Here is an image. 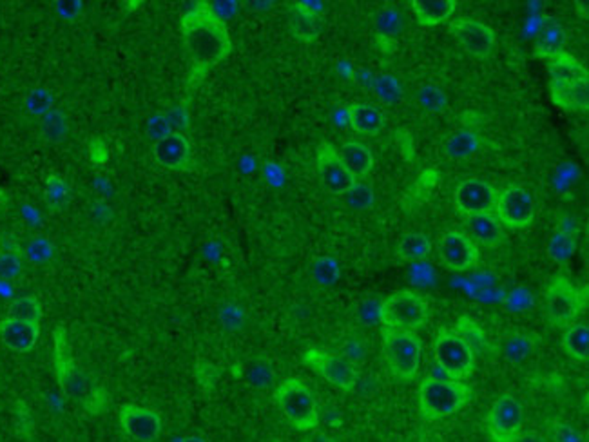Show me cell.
I'll list each match as a JSON object with an SVG mask.
<instances>
[{
    "label": "cell",
    "instance_id": "34",
    "mask_svg": "<svg viewBox=\"0 0 589 442\" xmlns=\"http://www.w3.org/2000/svg\"><path fill=\"white\" fill-rule=\"evenodd\" d=\"M455 332H459L462 335V339L471 346L473 352H480V350H484L488 346V339H486L482 328H479V324L475 321H471L468 315L461 317L457 321V330Z\"/></svg>",
    "mask_w": 589,
    "mask_h": 442
},
{
    "label": "cell",
    "instance_id": "15",
    "mask_svg": "<svg viewBox=\"0 0 589 442\" xmlns=\"http://www.w3.org/2000/svg\"><path fill=\"white\" fill-rule=\"evenodd\" d=\"M316 167L319 182L330 194L345 196L357 183V180L341 162L337 149L328 142H321L318 146Z\"/></svg>",
    "mask_w": 589,
    "mask_h": 442
},
{
    "label": "cell",
    "instance_id": "19",
    "mask_svg": "<svg viewBox=\"0 0 589 442\" xmlns=\"http://www.w3.org/2000/svg\"><path fill=\"white\" fill-rule=\"evenodd\" d=\"M41 337V324L39 323H26L17 319H3L0 321V341L5 343L6 348L28 353L35 348Z\"/></svg>",
    "mask_w": 589,
    "mask_h": 442
},
{
    "label": "cell",
    "instance_id": "33",
    "mask_svg": "<svg viewBox=\"0 0 589 442\" xmlns=\"http://www.w3.org/2000/svg\"><path fill=\"white\" fill-rule=\"evenodd\" d=\"M66 133H68V120L61 109H52L48 115H44L43 135L46 140L61 142L64 140Z\"/></svg>",
    "mask_w": 589,
    "mask_h": 442
},
{
    "label": "cell",
    "instance_id": "42",
    "mask_svg": "<svg viewBox=\"0 0 589 442\" xmlns=\"http://www.w3.org/2000/svg\"><path fill=\"white\" fill-rule=\"evenodd\" d=\"M365 341V339H363ZM361 339H348L343 348H341V355L350 361L357 370L361 368V364L366 359V344Z\"/></svg>",
    "mask_w": 589,
    "mask_h": 442
},
{
    "label": "cell",
    "instance_id": "36",
    "mask_svg": "<svg viewBox=\"0 0 589 442\" xmlns=\"http://www.w3.org/2000/svg\"><path fill=\"white\" fill-rule=\"evenodd\" d=\"M23 272L21 250L0 252V281H14Z\"/></svg>",
    "mask_w": 589,
    "mask_h": 442
},
{
    "label": "cell",
    "instance_id": "14",
    "mask_svg": "<svg viewBox=\"0 0 589 442\" xmlns=\"http://www.w3.org/2000/svg\"><path fill=\"white\" fill-rule=\"evenodd\" d=\"M437 256L451 272H468L479 265V247L466 232L448 230L437 241Z\"/></svg>",
    "mask_w": 589,
    "mask_h": 442
},
{
    "label": "cell",
    "instance_id": "27",
    "mask_svg": "<svg viewBox=\"0 0 589 442\" xmlns=\"http://www.w3.org/2000/svg\"><path fill=\"white\" fill-rule=\"evenodd\" d=\"M538 344V337L527 332H515L508 335L500 344V353L511 364H520L529 359Z\"/></svg>",
    "mask_w": 589,
    "mask_h": 442
},
{
    "label": "cell",
    "instance_id": "20",
    "mask_svg": "<svg viewBox=\"0 0 589 442\" xmlns=\"http://www.w3.org/2000/svg\"><path fill=\"white\" fill-rule=\"evenodd\" d=\"M468 236L477 247L484 249H497L504 243V227L500 225L495 212L473 214L464 218Z\"/></svg>",
    "mask_w": 589,
    "mask_h": 442
},
{
    "label": "cell",
    "instance_id": "12",
    "mask_svg": "<svg viewBox=\"0 0 589 442\" xmlns=\"http://www.w3.org/2000/svg\"><path fill=\"white\" fill-rule=\"evenodd\" d=\"M495 216L499 218L500 225L509 230L529 227L535 220L533 196L520 185H509L502 189L497 196Z\"/></svg>",
    "mask_w": 589,
    "mask_h": 442
},
{
    "label": "cell",
    "instance_id": "48",
    "mask_svg": "<svg viewBox=\"0 0 589 442\" xmlns=\"http://www.w3.org/2000/svg\"><path fill=\"white\" fill-rule=\"evenodd\" d=\"M178 442H205V438H202V437H198V435H189V437L180 438Z\"/></svg>",
    "mask_w": 589,
    "mask_h": 442
},
{
    "label": "cell",
    "instance_id": "47",
    "mask_svg": "<svg viewBox=\"0 0 589 442\" xmlns=\"http://www.w3.org/2000/svg\"><path fill=\"white\" fill-rule=\"evenodd\" d=\"M303 442H337L336 438H332V437H328L327 433H323V431H312L309 437H305L303 438Z\"/></svg>",
    "mask_w": 589,
    "mask_h": 442
},
{
    "label": "cell",
    "instance_id": "25",
    "mask_svg": "<svg viewBox=\"0 0 589 442\" xmlns=\"http://www.w3.org/2000/svg\"><path fill=\"white\" fill-rule=\"evenodd\" d=\"M339 153V158L341 162L345 164V167L352 173V176L356 180L359 178H365L372 167H374V155L372 151L361 144V142H354V140H348L341 146V149L337 151Z\"/></svg>",
    "mask_w": 589,
    "mask_h": 442
},
{
    "label": "cell",
    "instance_id": "26",
    "mask_svg": "<svg viewBox=\"0 0 589 442\" xmlns=\"http://www.w3.org/2000/svg\"><path fill=\"white\" fill-rule=\"evenodd\" d=\"M562 350L565 355L576 362H585L589 357V328L585 323L575 321L565 326L562 334Z\"/></svg>",
    "mask_w": 589,
    "mask_h": 442
},
{
    "label": "cell",
    "instance_id": "40",
    "mask_svg": "<svg viewBox=\"0 0 589 442\" xmlns=\"http://www.w3.org/2000/svg\"><path fill=\"white\" fill-rule=\"evenodd\" d=\"M417 99L423 104V108H426L432 113H439L446 108V95L439 88H433V86L423 88L419 91Z\"/></svg>",
    "mask_w": 589,
    "mask_h": 442
},
{
    "label": "cell",
    "instance_id": "37",
    "mask_svg": "<svg viewBox=\"0 0 589 442\" xmlns=\"http://www.w3.org/2000/svg\"><path fill=\"white\" fill-rule=\"evenodd\" d=\"M26 109L32 113V115H35V117H44V115H48L52 109H53V104H55V100H53V95L48 91V89H43V88H39V89H33L28 97H26Z\"/></svg>",
    "mask_w": 589,
    "mask_h": 442
},
{
    "label": "cell",
    "instance_id": "32",
    "mask_svg": "<svg viewBox=\"0 0 589 442\" xmlns=\"http://www.w3.org/2000/svg\"><path fill=\"white\" fill-rule=\"evenodd\" d=\"M44 200L52 211H62L68 207L71 200V191L70 185L66 183L64 178L52 174L46 180V191H44Z\"/></svg>",
    "mask_w": 589,
    "mask_h": 442
},
{
    "label": "cell",
    "instance_id": "16",
    "mask_svg": "<svg viewBox=\"0 0 589 442\" xmlns=\"http://www.w3.org/2000/svg\"><path fill=\"white\" fill-rule=\"evenodd\" d=\"M122 431L137 442H155L162 433V417L157 409L138 404H124L119 409Z\"/></svg>",
    "mask_w": 589,
    "mask_h": 442
},
{
    "label": "cell",
    "instance_id": "10",
    "mask_svg": "<svg viewBox=\"0 0 589 442\" xmlns=\"http://www.w3.org/2000/svg\"><path fill=\"white\" fill-rule=\"evenodd\" d=\"M301 362L341 391H354L357 386L359 370L341 353L323 348H309L301 355Z\"/></svg>",
    "mask_w": 589,
    "mask_h": 442
},
{
    "label": "cell",
    "instance_id": "29",
    "mask_svg": "<svg viewBox=\"0 0 589 442\" xmlns=\"http://www.w3.org/2000/svg\"><path fill=\"white\" fill-rule=\"evenodd\" d=\"M575 252H576V234H575V230L565 229V227H558L555 230V234L551 236L549 243H547L549 258L558 265H565L573 258Z\"/></svg>",
    "mask_w": 589,
    "mask_h": 442
},
{
    "label": "cell",
    "instance_id": "41",
    "mask_svg": "<svg viewBox=\"0 0 589 442\" xmlns=\"http://www.w3.org/2000/svg\"><path fill=\"white\" fill-rule=\"evenodd\" d=\"M345 196L350 202V205L356 207V209H359V211L368 209L374 203V191L368 185H363L359 182Z\"/></svg>",
    "mask_w": 589,
    "mask_h": 442
},
{
    "label": "cell",
    "instance_id": "21",
    "mask_svg": "<svg viewBox=\"0 0 589 442\" xmlns=\"http://www.w3.org/2000/svg\"><path fill=\"white\" fill-rule=\"evenodd\" d=\"M567 46V33L555 19H544L535 37L533 57L547 61L558 53H564Z\"/></svg>",
    "mask_w": 589,
    "mask_h": 442
},
{
    "label": "cell",
    "instance_id": "24",
    "mask_svg": "<svg viewBox=\"0 0 589 442\" xmlns=\"http://www.w3.org/2000/svg\"><path fill=\"white\" fill-rule=\"evenodd\" d=\"M455 0H413L412 10L421 26H437L448 23L455 14Z\"/></svg>",
    "mask_w": 589,
    "mask_h": 442
},
{
    "label": "cell",
    "instance_id": "7",
    "mask_svg": "<svg viewBox=\"0 0 589 442\" xmlns=\"http://www.w3.org/2000/svg\"><path fill=\"white\" fill-rule=\"evenodd\" d=\"M587 305V288L573 285L564 276H555L544 290V314L549 324L565 328L573 324Z\"/></svg>",
    "mask_w": 589,
    "mask_h": 442
},
{
    "label": "cell",
    "instance_id": "35",
    "mask_svg": "<svg viewBox=\"0 0 589 442\" xmlns=\"http://www.w3.org/2000/svg\"><path fill=\"white\" fill-rule=\"evenodd\" d=\"M312 276L319 285L330 287L339 279V265L334 258L321 256L312 265Z\"/></svg>",
    "mask_w": 589,
    "mask_h": 442
},
{
    "label": "cell",
    "instance_id": "22",
    "mask_svg": "<svg viewBox=\"0 0 589 442\" xmlns=\"http://www.w3.org/2000/svg\"><path fill=\"white\" fill-rule=\"evenodd\" d=\"M347 115H348L350 127L356 133L365 135V136H375L386 126V118H385L383 111L374 104H365V102L352 104L347 109Z\"/></svg>",
    "mask_w": 589,
    "mask_h": 442
},
{
    "label": "cell",
    "instance_id": "44",
    "mask_svg": "<svg viewBox=\"0 0 589 442\" xmlns=\"http://www.w3.org/2000/svg\"><path fill=\"white\" fill-rule=\"evenodd\" d=\"M377 91H379L381 99L388 104H395L401 99V89L394 77H381L377 80Z\"/></svg>",
    "mask_w": 589,
    "mask_h": 442
},
{
    "label": "cell",
    "instance_id": "45",
    "mask_svg": "<svg viewBox=\"0 0 589 442\" xmlns=\"http://www.w3.org/2000/svg\"><path fill=\"white\" fill-rule=\"evenodd\" d=\"M377 30L379 32H383V33H397V30H399V26H401V19H399V15L394 12V10H385V12H381L379 15H377Z\"/></svg>",
    "mask_w": 589,
    "mask_h": 442
},
{
    "label": "cell",
    "instance_id": "2",
    "mask_svg": "<svg viewBox=\"0 0 589 442\" xmlns=\"http://www.w3.org/2000/svg\"><path fill=\"white\" fill-rule=\"evenodd\" d=\"M53 366L59 388L66 399L91 415H100L106 409L109 399L106 388L75 362L68 332L62 324L53 330Z\"/></svg>",
    "mask_w": 589,
    "mask_h": 442
},
{
    "label": "cell",
    "instance_id": "39",
    "mask_svg": "<svg viewBox=\"0 0 589 442\" xmlns=\"http://www.w3.org/2000/svg\"><path fill=\"white\" fill-rule=\"evenodd\" d=\"M15 429H17V435L23 438H32L33 431H35L33 415L24 400L15 402Z\"/></svg>",
    "mask_w": 589,
    "mask_h": 442
},
{
    "label": "cell",
    "instance_id": "3",
    "mask_svg": "<svg viewBox=\"0 0 589 442\" xmlns=\"http://www.w3.org/2000/svg\"><path fill=\"white\" fill-rule=\"evenodd\" d=\"M551 102L564 111H587L589 108V75L567 52L546 61Z\"/></svg>",
    "mask_w": 589,
    "mask_h": 442
},
{
    "label": "cell",
    "instance_id": "31",
    "mask_svg": "<svg viewBox=\"0 0 589 442\" xmlns=\"http://www.w3.org/2000/svg\"><path fill=\"white\" fill-rule=\"evenodd\" d=\"M480 147L479 136L471 131H459L451 135L446 142V155L455 160L470 158Z\"/></svg>",
    "mask_w": 589,
    "mask_h": 442
},
{
    "label": "cell",
    "instance_id": "46",
    "mask_svg": "<svg viewBox=\"0 0 589 442\" xmlns=\"http://www.w3.org/2000/svg\"><path fill=\"white\" fill-rule=\"evenodd\" d=\"M515 442H549V440L544 435H540L533 429H527V431H522Z\"/></svg>",
    "mask_w": 589,
    "mask_h": 442
},
{
    "label": "cell",
    "instance_id": "43",
    "mask_svg": "<svg viewBox=\"0 0 589 442\" xmlns=\"http://www.w3.org/2000/svg\"><path fill=\"white\" fill-rule=\"evenodd\" d=\"M28 258L35 263H44L53 256V245L46 238H35L28 245Z\"/></svg>",
    "mask_w": 589,
    "mask_h": 442
},
{
    "label": "cell",
    "instance_id": "28",
    "mask_svg": "<svg viewBox=\"0 0 589 442\" xmlns=\"http://www.w3.org/2000/svg\"><path fill=\"white\" fill-rule=\"evenodd\" d=\"M432 250L433 245L426 234L408 232L399 240L395 254L401 261L419 263V261H426L432 256Z\"/></svg>",
    "mask_w": 589,
    "mask_h": 442
},
{
    "label": "cell",
    "instance_id": "8",
    "mask_svg": "<svg viewBox=\"0 0 589 442\" xmlns=\"http://www.w3.org/2000/svg\"><path fill=\"white\" fill-rule=\"evenodd\" d=\"M430 321V305L428 301L408 288L397 290L386 296L379 303V323L381 326L399 328L415 332Z\"/></svg>",
    "mask_w": 589,
    "mask_h": 442
},
{
    "label": "cell",
    "instance_id": "11",
    "mask_svg": "<svg viewBox=\"0 0 589 442\" xmlns=\"http://www.w3.org/2000/svg\"><path fill=\"white\" fill-rule=\"evenodd\" d=\"M493 442H515L524 431V408L511 393H500L484 418Z\"/></svg>",
    "mask_w": 589,
    "mask_h": 442
},
{
    "label": "cell",
    "instance_id": "17",
    "mask_svg": "<svg viewBox=\"0 0 589 442\" xmlns=\"http://www.w3.org/2000/svg\"><path fill=\"white\" fill-rule=\"evenodd\" d=\"M499 191L493 189L488 182L479 178H468L461 182L453 193V203L461 216H473L493 212L497 205Z\"/></svg>",
    "mask_w": 589,
    "mask_h": 442
},
{
    "label": "cell",
    "instance_id": "23",
    "mask_svg": "<svg viewBox=\"0 0 589 442\" xmlns=\"http://www.w3.org/2000/svg\"><path fill=\"white\" fill-rule=\"evenodd\" d=\"M323 30V17L321 14H316L309 10L303 0L301 3H294L290 8V32L292 35L305 44L314 42Z\"/></svg>",
    "mask_w": 589,
    "mask_h": 442
},
{
    "label": "cell",
    "instance_id": "6",
    "mask_svg": "<svg viewBox=\"0 0 589 442\" xmlns=\"http://www.w3.org/2000/svg\"><path fill=\"white\" fill-rule=\"evenodd\" d=\"M274 400L285 418L299 431H314L319 426L321 415L318 400L310 388L298 377L285 379L274 391Z\"/></svg>",
    "mask_w": 589,
    "mask_h": 442
},
{
    "label": "cell",
    "instance_id": "1",
    "mask_svg": "<svg viewBox=\"0 0 589 442\" xmlns=\"http://www.w3.org/2000/svg\"><path fill=\"white\" fill-rule=\"evenodd\" d=\"M180 33L193 64V75L198 79L223 62L233 52L225 21L209 3H196L182 17Z\"/></svg>",
    "mask_w": 589,
    "mask_h": 442
},
{
    "label": "cell",
    "instance_id": "30",
    "mask_svg": "<svg viewBox=\"0 0 589 442\" xmlns=\"http://www.w3.org/2000/svg\"><path fill=\"white\" fill-rule=\"evenodd\" d=\"M8 317L26 323H39L43 319V305L35 296H21L15 297L8 305Z\"/></svg>",
    "mask_w": 589,
    "mask_h": 442
},
{
    "label": "cell",
    "instance_id": "4",
    "mask_svg": "<svg viewBox=\"0 0 589 442\" xmlns=\"http://www.w3.org/2000/svg\"><path fill=\"white\" fill-rule=\"evenodd\" d=\"M473 391L462 381L424 377L417 390V404L423 418L442 420L462 409Z\"/></svg>",
    "mask_w": 589,
    "mask_h": 442
},
{
    "label": "cell",
    "instance_id": "38",
    "mask_svg": "<svg viewBox=\"0 0 589 442\" xmlns=\"http://www.w3.org/2000/svg\"><path fill=\"white\" fill-rule=\"evenodd\" d=\"M549 442H587L585 437L571 424L553 418L549 422Z\"/></svg>",
    "mask_w": 589,
    "mask_h": 442
},
{
    "label": "cell",
    "instance_id": "5",
    "mask_svg": "<svg viewBox=\"0 0 589 442\" xmlns=\"http://www.w3.org/2000/svg\"><path fill=\"white\" fill-rule=\"evenodd\" d=\"M381 344L392 377L403 382L413 381L423 361V344L415 332L381 326Z\"/></svg>",
    "mask_w": 589,
    "mask_h": 442
},
{
    "label": "cell",
    "instance_id": "18",
    "mask_svg": "<svg viewBox=\"0 0 589 442\" xmlns=\"http://www.w3.org/2000/svg\"><path fill=\"white\" fill-rule=\"evenodd\" d=\"M155 160L169 171H189L193 165V151L189 138L182 133H169L164 138L155 140L153 144Z\"/></svg>",
    "mask_w": 589,
    "mask_h": 442
},
{
    "label": "cell",
    "instance_id": "9",
    "mask_svg": "<svg viewBox=\"0 0 589 442\" xmlns=\"http://www.w3.org/2000/svg\"><path fill=\"white\" fill-rule=\"evenodd\" d=\"M435 364L453 381L468 379L475 370V352L455 330L441 326L432 341Z\"/></svg>",
    "mask_w": 589,
    "mask_h": 442
},
{
    "label": "cell",
    "instance_id": "13",
    "mask_svg": "<svg viewBox=\"0 0 589 442\" xmlns=\"http://www.w3.org/2000/svg\"><path fill=\"white\" fill-rule=\"evenodd\" d=\"M448 30L459 46L477 61L489 59L497 48V37L493 30L475 19H453L448 23Z\"/></svg>",
    "mask_w": 589,
    "mask_h": 442
}]
</instances>
